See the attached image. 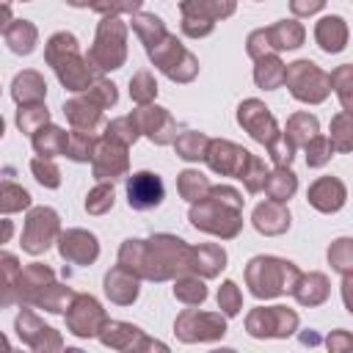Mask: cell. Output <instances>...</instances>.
<instances>
[{
	"label": "cell",
	"instance_id": "cell-1",
	"mask_svg": "<svg viewBox=\"0 0 353 353\" xmlns=\"http://www.w3.org/2000/svg\"><path fill=\"white\" fill-rule=\"evenodd\" d=\"M212 196H215V199H210V201H204V204H199V207L190 210V221H193V226L207 229V232L221 234V237H232V234H237V229H240L237 210H240L243 199H240L232 188H223V196H226V199H221L218 190H212Z\"/></svg>",
	"mask_w": 353,
	"mask_h": 353
},
{
	"label": "cell",
	"instance_id": "cell-2",
	"mask_svg": "<svg viewBox=\"0 0 353 353\" xmlns=\"http://www.w3.org/2000/svg\"><path fill=\"white\" fill-rule=\"evenodd\" d=\"M47 61L55 66V72H58V77H61L63 85H69V88H74V91H80V88L88 85L91 77H88L85 63H83L80 55H77V41H74V36H69V33H55V36L50 39V44H47Z\"/></svg>",
	"mask_w": 353,
	"mask_h": 353
},
{
	"label": "cell",
	"instance_id": "cell-3",
	"mask_svg": "<svg viewBox=\"0 0 353 353\" xmlns=\"http://www.w3.org/2000/svg\"><path fill=\"white\" fill-rule=\"evenodd\" d=\"M91 61L99 69H116L124 61V25L119 19H105L97 33V44L91 50Z\"/></svg>",
	"mask_w": 353,
	"mask_h": 353
},
{
	"label": "cell",
	"instance_id": "cell-4",
	"mask_svg": "<svg viewBox=\"0 0 353 353\" xmlns=\"http://www.w3.org/2000/svg\"><path fill=\"white\" fill-rule=\"evenodd\" d=\"M232 8H234V3L221 6V0H185L182 3V17H185L182 30L188 36H204L212 30V22L218 17L232 14Z\"/></svg>",
	"mask_w": 353,
	"mask_h": 353
},
{
	"label": "cell",
	"instance_id": "cell-5",
	"mask_svg": "<svg viewBox=\"0 0 353 353\" xmlns=\"http://www.w3.org/2000/svg\"><path fill=\"white\" fill-rule=\"evenodd\" d=\"M58 232V215L52 210H33L28 215V223H25V234H22V248L30 251V254H41L50 240L55 237Z\"/></svg>",
	"mask_w": 353,
	"mask_h": 353
},
{
	"label": "cell",
	"instance_id": "cell-6",
	"mask_svg": "<svg viewBox=\"0 0 353 353\" xmlns=\"http://www.w3.org/2000/svg\"><path fill=\"white\" fill-rule=\"evenodd\" d=\"M163 196H165L163 179L152 171H138L127 182V201L132 210H152L163 201Z\"/></svg>",
	"mask_w": 353,
	"mask_h": 353
},
{
	"label": "cell",
	"instance_id": "cell-7",
	"mask_svg": "<svg viewBox=\"0 0 353 353\" xmlns=\"http://www.w3.org/2000/svg\"><path fill=\"white\" fill-rule=\"evenodd\" d=\"M237 119H240V124H243L256 141L273 146V141H276V121H273V116L268 113V108H262V102L248 99L245 105H240Z\"/></svg>",
	"mask_w": 353,
	"mask_h": 353
},
{
	"label": "cell",
	"instance_id": "cell-8",
	"mask_svg": "<svg viewBox=\"0 0 353 353\" xmlns=\"http://www.w3.org/2000/svg\"><path fill=\"white\" fill-rule=\"evenodd\" d=\"M207 146H210L207 160H210V165H212L215 171L243 176V171H245V165H248V160H251V154H248L245 149H240V146H234V143H229V141H212V143H207Z\"/></svg>",
	"mask_w": 353,
	"mask_h": 353
},
{
	"label": "cell",
	"instance_id": "cell-9",
	"mask_svg": "<svg viewBox=\"0 0 353 353\" xmlns=\"http://www.w3.org/2000/svg\"><path fill=\"white\" fill-rule=\"evenodd\" d=\"M284 80L292 85V94H295L298 99H317L312 88H317V94L325 97V88H323L325 77H323V74L317 72V66L309 63V61H298V63H292L290 72L284 69Z\"/></svg>",
	"mask_w": 353,
	"mask_h": 353
},
{
	"label": "cell",
	"instance_id": "cell-10",
	"mask_svg": "<svg viewBox=\"0 0 353 353\" xmlns=\"http://www.w3.org/2000/svg\"><path fill=\"white\" fill-rule=\"evenodd\" d=\"M97 240H94V234H85V232H69V234H63V240H61V254L66 256V259H72V262H77V265H85V262H91V259H97Z\"/></svg>",
	"mask_w": 353,
	"mask_h": 353
},
{
	"label": "cell",
	"instance_id": "cell-11",
	"mask_svg": "<svg viewBox=\"0 0 353 353\" xmlns=\"http://www.w3.org/2000/svg\"><path fill=\"white\" fill-rule=\"evenodd\" d=\"M69 323H72L74 334H80V336L94 334L97 325L102 323V309H99V303H97L94 298H77V303H74V309H72V314H69Z\"/></svg>",
	"mask_w": 353,
	"mask_h": 353
},
{
	"label": "cell",
	"instance_id": "cell-12",
	"mask_svg": "<svg viewBox=\"0 0 353 353\" xmlns=\"http://www.w3.org/2000/svg\"><path fill=\"white\" fill-rule=\"evenodd\" d=\"M135 119L141 121L143 132H149V138H152L154 143H168V141L176 135V132H171L174 124H171V119H168V113H165L163 108H146V110H141Z\"/></svg>",
	"mask_w": 353,
	"mask_h": 353
},
{
	"label": "cell",
	"instance_id": "cell-13",
	"mask_svg": "<svg viewBox=\"0 0 353 353\" xmlns=\"http://www.w3.org/2000/svg\"><path fill=\"white\" fill-rule=\"evenodd\" d=\"M127 168V157H124V149L113 146V143H102L97 149V163H94V171L99 179L105 176H116Z\"/></svg>",
	"mask_w": 353,
	"mask_h": 353
},
{
	"label": "cell",
	"instance_id": "cell-14",
	"mask_svg": "<svg viewBox=\"0 0 353 353\" xmlns=\"http://www.w3.org/2000/svg\"><path fill=\"white\" fill-rule=\"evenodd\" d=\"M254 226H256L259 232L279 234V232H284V229L290 226V215H287L279 204H262V207H256V212H254Z\"/></svg>",
	"mask_w": 353,
	"mask_h": 353
},
{
	"label": "cell",
	"instance_id": "cell-15",
	"mask_svg": "<svg viewBox=\"0 0 353 353\" xmlns=\"http://www.w3.org/2000/svg\"><path fill=\"white\" fill-rule=\"evenodd\" d=\"M44 88L47 85L36 72H25V74H19L14 80V97L22 105H39L44 99Z\"/></svg>",
	"mask_w": 353,
	"mask_h": 353
},
{
	"label": "cell",
	"instance_id": "cell-16",
	"mask_svg": "<svg viewBox=\"0 0 353 353\" xmlns=\"http://www.w3.org/2000/svg\"><path fill=\"white\" fill-rule=\"evenodd\" d=\"M33 146H36V152L41 157H52V154H58V152L66 149V132L58 130V127H47L44 130V124H41L33 132Z\"/></svg>",
	"mask_w": 353,
	"mask_h": 353
},
{
	"label": "cell",
	"instance_id": "cell-17",
	"mask_svg": "<svg viewBox=\"0 0 353 353\" xmlns=\"http://www.w3.org/2000/svg\"><path fill=\"white\" fill-rule=\"evenodd\" d=\"M105 290H108V295H110L113 301H119V303H127V301H132V298L138 295L135 281H132L121 268L113 270V273H108V279H105Z\"/></svg>",
	"mask_w": 353,
	"mask_h": 353
},
{
	"label": "cell",
	"instance_id": "cell-18",
	"mask_svg": "<svg viewBox=\"0 0 353 353\" xmlns=\"http://www.w3.org/2000/svg\"><path fill=\"white\" fill-rule=\"evenodd\" d=\"M63 113L72 119L74 127H83V130H88V132L99 124V110H97V108H88L85 99H72V102H66V105H63Z\"/></svg>",
	"mask_w": 353,
	"mask_h": 353
},
{
	"label": "cell",
	"instance_id": "cell-19",
	"mask_svg": "<svg viewBox=\"0 0 353 353\" xmlns=\"http://www.w3.org/2000/svg\"><path fill=\"white\" fill-rule=\"evenodd\" d=\"M132 28H135L138 36L146 41V50L154 47L157 41H163V36H165V28H163V22H160L154 14H141V17H135V19H132Z\"/></svg>",
	"mask_w": 353,
	"mask_h": 353
},
{
	"label": "cell",
	"instance_id": "cell-20",
	"mask_svg": "<svg viewBox=\"0 0 353 353\" xmlns=\"http://www.w3.org/2000/svg\"><path fill=\"white\" fill-rule=\"evenodd\" d=\"M265 33V30H262ZM265 39L273 41V47H298L301 39H303V30L295 25V22H279L276 28H270L265 33Z\"/></svg>",
	"mask_w": 353,
	"mask_h": 353
},
{
	"label": "cell",
	"instance_id": "cell-21",
	"mask_svg": "<svg viewBox=\"0 0 353 353\" xmlns=\"http://www.w3.org/2000/svg\"><path fill=\"white\" fill-rule=\"evenodd\" d=\"M8 44H11L14 52L28 55L36 44V28L30 22H14L11 30H8Z\"/></svg>",
	"mask_w": 353,
	"mask_h": 353
},
{
	"label": "cell",
	"instance_id": "cell-22",
	"mask_svg": "<svg viewBox=\"0 0 353 353\" xmlns=\"http://www.w3.org/2000/svg\"><path fill=\"white\" fill-rule=\"evenodd\" d=\"M193 254H196V262H199V265H193V268H201L204 276L218 273V268H223V259H226V254H223L221 248H215V245H201V248L193 251Z\"/></svg>",
	"mask_w": 353,
	"mask_h": 353
},
{
	"label": "cell",
	"instance_id": "cell-23",
	"mask_svg": "<svg viewBox=\"0 0 353 353\" xmlns=\"http://www.w3.org/2000/svg\"><path fill=\"white\" fill-rule=\"evenodd\" d=\"M28 201H30L28 190H22V188H17L11 182H3L0 185V212L22 210V207H28Z\"/></svg>",
	"mask_w": 353,
	"mask_h": 353
},
{
	"label": "cell",
	"instance_id": "cell-24",
	"mask_svg": "<svg viewBox=\"0 0 353 353\" xmlns=\"http://www.w3.org/2000/svg\"><path fill=\"white\" fill-rule=\"evenodd\" d=\"M179 190H182V196H185L188 201H196V199H204V193L210 190V185H207V179H204L201 174L185 171V174L179 176Z\"/></svg>",
	"mask_w": 353,
	"mask_h": 353
},
{
	"label": "cell",
	"instance_id": "cell-25",
	"mask_svg": "<svg viewBox=\"0 0 353 353\" xmlns=\"http://www.w3.org/2000/svg\"><path fill=\"white\" fill-rule=\"evenodd\" d=\"M204 146H207V138L199 135V132H185V135L176 141V152H179V157H185V160H199V157H204Z\"/></svg>",
	"mask_w": 353,
	"mask_h": 353
},
{
	"label": "cell",
	"instance_id": "cell-26",
	"mask_svg": "<svg viewBox=\"0 0 353 353\" xmlns=\"http://www.w3.org/2000/svg\"><path fill=\"white\" fill-rule=\"evenodd\" d=\"M284 80V66L276 61V58H265L259 66H256V83L265 85V88H273Z\"/></svg>",
	"mask_w": 353,
	"mask_h": 353
},
{
	"label": "cell",
	"instance_id": "cell-27",
	"mask_svg": "<svg viewBox=\"0 0 353 353\" xmlns=\"http://www.w3.org/2000/svg\"><path fill=\"white\" fill-rule=\"evenodd\" d=\"M265 185H268V190H270V196H273L276 201H284V199L295 190V176H292L290 171H279V174L268 176Z\"/></svg>",
	"mask_w": 353,
	"mask_h": 353
},
{
	"label": "cell",
	"instance_id": "cell-28",
	"mask_svg": "<svg viewBox=\"0 0 353 353\" xmlns=\"http://www.w3.org/2000/svg\"><path fill=\"white\" fill-rule=\"evenodd\" d=\"M72 160H88L91 157V138L85 132H74L66 135V149H63Z\"/></svg>",
	"mask_w": 353,
	"mask_h": 353
},
{
	"label": "cell",
	"instance_id": "cell-29",
	"mask_svg": "<svg viewBox=\"0 0 353 353\" xmlns=\"http://www.w3.org/2000/svg\"><path fill=\"white\" fill-rule=\"evenodd\" d=\"M130 85H132V88H130V91H132V99H138V102H149V99L154 97V91H157V85H154V80L149 77V72L135 74Z\"/></svg>",
	"mask_w": 353,
	"mask_h": 353
},
{
	"label": "cell",
	"instance_id": "cell-30",
	"mask_svg": "<svg viewBox=\"0 0 353 353\" xmlns=\"http://www.w3.org/2000/svg\"><path fill=\"white\" fill-rule=\"evenodd\" d=\"M17 121H19V127H22L25 132H36V127L47 121V110H44L41 105L22 108V110H19V116H17Z\"/></svg>",
	"mask_w": 353,
	"mask_h": 353
},
{
	"label": "cell",
	"instance_id": "cell-31",
	"mask_svg": "<svg viewBox=\"0 0 353 353\" xmlns=\"http://www.w3.org/2000/svg\"><path fill=\"white\" fill-rule=\"evenodd\" d=\"M85 207H88V212H105L108 207H113V188L99 185V188L91 193V199L85 201Z\"/></svg>",
	"mask_w": 353,
	"mask_h": 353
},
{
	"label": "cell",
	"instance_id": "cell-32",
	"mask_svg": "<svg viewBox=\"0 0 353 353\" xmlns=\"http://www.w3.org/2000/svg\"><path fill=\"white\" fill-rule=\"evenodd\" d=\"M174 292H176L182 301H190V303H199V301H204V295H207L204 284L196 281V279H185V281H179V287H176Z\"/></svg>",
	"mask_w": 353,
	"mask_h": 353
},
{
	"label": "cell",
	"instance_id": "cell-33",
	"mask_svg": "<svg viewBox=\"0 0 353 353\" xmlns=\"http://www.w3.org/2000/svg\"><path fill=\"white\" fill-rule=\"evenodd\" d=\"M91 6L102 14H113V11H132L141 6V0H94Z\"/></svg>",
	"mask_w": 353,
	"mask_h": 353
},
{
	"label": "cell",
	"instance_id": "cell-34",
	"mask_svg": "<svg viewBox=\"0 0 353 353\" xmlns=\"http://www.w3.org/2000/svg\"><path fill=\"white\" fill-rule=\"evenodd\" d=\"M33 171H36V179L41 182V185H47V188H55L61 179H58V168L52 165V163H44L41 165V160H33Z\"/></svg>",
	"mask_w": 353,
	"mask_h": 353
},
{
	"label": "cell",
	"instance_id": "cell-35",
	"mask_svg": "<svg viewBox=\"0 0 353 353\" xmlns=\"http://www.w3.org/2000/svg\"><path fill=\"white\" fill-rule=\"evenodd\" d=\"M218 301H221V309H223L226 314H234V312H237L240 301H237V290H234V284H232V281H226V284L221 287Z\"/></svg>",
	"mask_w": 353,
	"mask_h": 353
},
{
	"label": "cell",
	"instance_id": "cell-36",
	"mask_svg": "<svg viewBox=\"0 0 353 353\" xmlns=\"http://www.w3.org/2000/svg\"><path fill=\"white\" fill-rule=\"evenodd\" d=\"M8 17H11V11H8V3H6V0H0V30L6 28Z\"/></svg>",
	"mask_w": 353,
	"mask_h": 353
},
{
	"label": "cell",
	"instance_id": "cell-37",
	"mask_svg": "<svg viewBox=\"0 0 353 353\" xmlns=\"http://www.w3.org/2000/svg\"><path fill=\"white\" fill-rule=\"evenodd\" d=\"M8 234H11V221H0V243L8 240Z\"/></svg>",
	"mask_w": 353,
	"mask_h": 353
},
{
	"label": "cell",
	"instance_id": "cell-38",
	"mask_svg": "<svg viewBox=\"0 0 353 353\" xmlns=\"http://www.w3.org/2000/svg\"><path fill=\"white\" fill-rule=\"evenodd\" d=\"M72 6H88V3H94V0H69Z\"/></svg>",
	"mask_w": 353,
	"mask_h": 353
},
{
	"label": "cell",
	"instance_id": "cell-39",
	"mask_svg": "<svg viewBox=\"0 0 353 353\" xmlns=\"http://www.w3.org/2000/svg\"><path fill=\"white\" fill-rule=\"evenodd\" d=\"M0 135H3V119H0Z\"/></svg>",
	"mask_w": 353,
	"mask_h": 353
}]
</instances>
